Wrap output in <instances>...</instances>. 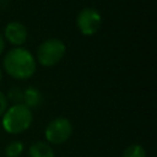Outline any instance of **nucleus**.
<instances>
[{
    "mask_svg": "<svg viewBox=\"0 0 157 157\" xmlns=\"http://www.w3.org/2000/svg\"><path fill=\"white\" fill-rule=\"evenodd\" d=\"M101 22H102L101 13L93 7L82 9L78 12L77 18H76V23H77L80 32L86 36L94 34L99 29Z\"/></svg>",
    "mask_w": 157,
    "mask_h": 157,
    "instance_id": "obj_5",
    "label": "nucleus"
},
{
    "mask_svg": "<svg viewBox=\"0 0 157 157\" xmlns=\"http://www.w3.org/2000/svg\"><path fill=\"white\" fill-rule=\"evenodd\" d=\"M121 157H146V151L141 145L132 144L124 150Z\"/></svg>",
    "mask_w": 157,
    "mask_h": 157,
    "instance_id": "obj_9",
    "label": "nucleus"
},
{
    "mask_svg": "<svg viewBox=\"0 0 157 157\" xmlns=\"http://www.w3.org/2000/svg\"><path fill=\"white\" fill-rule=\"evenodd\" d=\"M66 47L63 40L56 38H50L44 40L37 49V59L44 66H53L58 64L64 54Z\"/></svg>",
    "mask_w": 157,
    "mask_h": 157,
    "instance_id": "obj_3",
    "label": "nucleus"
},
{
    "mask_svg": "<svg viewBox=\"0 0 157 157\" xmlns=\"http://www.w3.org/2000/svg\"><path fill=\"white\" fill-rule=\"evenodd\" d=\"M72 134V124L69 119L59 117L53 119L45 128L44 135L49 144L60 145L69 140Z\"/></svg>",
    "mask_w": 157,
    "mask_h": 157,
    "instance_id": "obj_4",
    "label": "nucleus"
},
{
    "mask_svg": "<svg viewBox=\"0 0 157 157\" xmlns=\"http://www.w3.org/2000/svg\"><path fill=\"white\" fill-rule=\"evenodd\" d=\"M23 144L21 141H12L5 147L6 157H20L23 152Z\"/></svg>",
    "mask_w": 157,
    "mask_h": 157,
    "instance_id": "obj_10",
    "label": "nucleus"
},
{
    "mask_svg": "<svg viewBox=\"0 0 157 157\" xmlns=\"http://www.w3.org/2000/svg\"><path fill=\"white\" fill-rule=\"evenodd\" d=\"M27 34L28 33H27L26 26L17 21L10 22L5 27V36L12 44H16V45L23 44L27 39Z\"/></svg>",
    "mask_w": 157,
    "mask_h": 157,
    "instance_id": "obj_6",
    "label": "nucleus"
},
{
    "mask_svg": "<svg viewBox=\"0 0 157 157\" xmlns=\"http://www.w3.org/2000/svg\"><path fill=\"white\" fill-rule=\"evenodd\" d=\"M6 98H10V101H12L15 104H20L23 102V91L18 87H12Z\"/></svg>",
    "mask_w": 157,
    "mask_h": 157,
    "instance_id": "obj_11",
    "label": "nucleus"
},
{
    "mask_svg": "<svg viewBox=\"0 0 157 157\" xmlns=\"http://www.w3.org/2000/svg\"><path fill=\"white\" fill-rule=\"evenodd\" d=\"M4 67L15 78L25 80L31 77L37 67L34 56L25 48H13L4 58Z\"/></svg>",
    "mask_w": 157,
    "mask_h": 157,
    "instance_id": "obj_1",
    "label": "nucleus"
},
{
    "mask_svg": "<svg viewBox=\"0 0 157 157\" xmlns=\"http://www.w3.org/2000/svg\"><path fill=\"white\" fill-rule=\"evenodd\" d=\"M0 81H1V70H0Z\"/></svg>",
    "mask_w": 157,
    "mask_h": 157,
    "instance_id": "obj_14",
    "label": "nucleus"
},
{
    "mask_svg": "<svg viewBox=\"0 0 157 157\" xmlns=\"http://www.w3.org/2000/svg\"><path fill=\"white\" fill-rule=\"evenodd\" d=\"M4 47H5V43H4V38H2V36L0 34V53L2 52Z\"/></svg>",
    "mask_w": 157,
    "mask_h": 157,
    "instance_id": "obj_13",
    "label": "nucleus"
},
{
    "mask_svg": "<svg viewBox=\"0 0 157 157\" xmlns=\"http://www.w3.org/2000/svg\"><path fill=\"white\" fill-rule=\"evenodd\" d=\"M29 157H55L52 146L44 141H36L28 148Z\"/></svg>",
    "mask_w": 157,
    "mask_h": 157,
    "instance_id": "obj_7",
    "label": "nucleus"
},
{
    "mask_svg": "<svg viewBox=\"0 0 157 157\" xmlns=\"http://www.w3.org/2000/svg\"><path fill=\"white\" fill-rule=\"evenodd\" d=\"M42 103V94L36 87H27L23 91V104L27 108H36Z\"/></svg>",
    "mask_w": 157,
    "mask_h": 157,
    "instance_id": "obj_8",
    "label": "nucleus"
},
{
    "mask_svg": "<svg viewBox=\"0 0 157 157\" xmlns=\"http://www.w3.org/2000/svg\"><path fill=\"white\" fill-rule=\"evenodd\" d=\"M33 120V115L29 108L23 103L13 104L6 109L2 115V128L9 134H21L26 131Z\"/></svg>",
    "mask_w": 157,
    "mask_h": 157,
    "instance_id": "obj_2",
    "label": "nucleus"
},
{
    "mask_svg": "<svg viewBox=\"0 0 157 157\" xmlns=\"http://www.w3.org/2000/svg\"><path fill=\"white\" fill-rule=\"evenodd\" d=\"M6 109H7V98L2 92H0V117L4 115Z\"/></svg>",
    "mask_w": 157,
    "mask_h": 157,
    "instance_id": "obj_12",
    "label": "nucleus"
}]
</instances>
